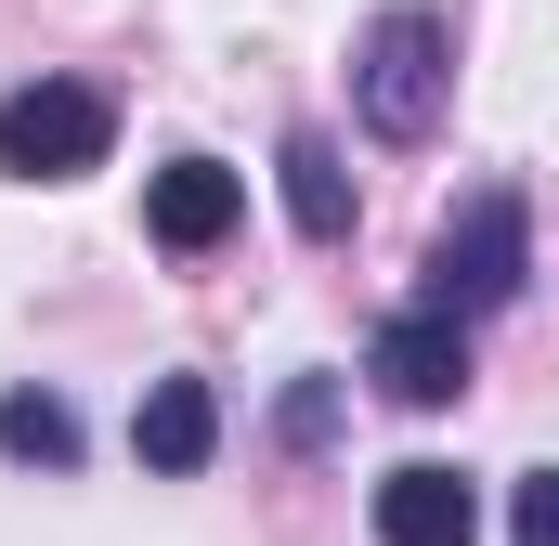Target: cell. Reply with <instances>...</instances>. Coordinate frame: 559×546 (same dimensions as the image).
<instances>
[{"label": "cell", "mask_w": 559, "mask_h": 546, "mask_svg": "<svg viewBox=\"0 0 559 546\" xmlns=\"http://www.w3.org/2000/svg\"><path fill=\"white\" fill-rule=\"evenodd\" d=\"M508 546H559V468H521V495H508Z\"/></svg>", "instance_id": "30bf717a"}, {"label": "cell", "mask_w": 559, "mask_h": 546, "mask_svg": "<svg viewBox=\"0 0 559 546\" xmlns=\"http://www.w3.org/2000/svg\"><path fill=\"white\" fill-rule=\"evenodd\" d=\"M365 378L391 391V404H455L468 391V325H442V312H391L378 339H365Z\"/></svg>", "instance_id": "277c9868"}, {"label": "cell", "mask_w": 559, "mask_h": 546, "mask_svg": "<svg viewBox=\"0 0 559 546\" xmlns=\"http://www.w3.org/2000/svg\"><path fill=\"white\" fill-rule=\"evenodd\" d=\"M143 222H156V248H182V261L222 248V235H235V169H222V156H169L156 195H143Z\"/></svg>", "instance_id": "52a82bcc"}, {"label": "cell", "mask_w": 559, "mask_h": 546, "mask_svg": "<svg viewBox=\"0 0 559 546\" xmlns=\"http://www.w3.org/2000/svg\"><path fill=\"white\" fill-rule=\"evenodd\" d=\"M286 442H299V455H312V442H325V429H338V378H299V391H286V416H274Z\"/></svg>", "instance_id": "8fae6325"}, {"label": "cell", "mask_w": 559, "mask_h": 546, "mask_svg": "<svg viewBox=\"0 0 559 546\" xmlns=\"http://www.w3.org/2000/svg\"><path fill=\"white\" fill-rule=\"evenodd\" d=\"M105 143H118V105L92 79H26L0 105V169L13 182H79V169H105Z\"/></svg>", "instance_id": "3957f363"}, {"label": "cell", "mask_w": 559, "mask_h": 546, "mask_svg": "<svg viewBox=\"0 0 559 546\" xmlns=\"http://www.w3.org/2000/svg\"><path fill=\"white\" fill-rule=\"evenodd\" d=\"M521 273H534V209H521L508 182H481V195L442 222V248H429L417 312H442V325H468V312H508V299H521Z\"/></svg>", "instance_id": "7a4b0ae2"}, {"label": "cell", "mask_w": 559, "mask_h": 546, "mask_svg": "<svg viewBox=\"0 0 559 546\" xmlns=\"http://www.w3.org/2000/svg\"><path fill=\"white\" fill-rule=\"evenodd\" d=\"M378 546H481V482L468 468H391L378 482Z\"/></svg>", "instance_id": "5b68a950"}, {"label": "cell", "mask_w": 559, "mask_h": 546, "mask_svg": "<svg viewBox=\"0 0 559 546\" xmlns=\"http://www.w3.org/2000/svg\"><path fill=\"white\" fill-rule=\"evenodd\" d=\"M0 455L13 468H79V404L66 391H0Z\"/></svg>", "instance_id": "9c48e42d"}, {"label": "cell", "mask_w": 559, "mask_h": 546, "mask_svg": "<svg viewBox=\"0 0 559 546\" xmlns=\"http://www.w3.org/2000/svg\"><path fill=\"white\" fill-rule=\"evenodd\" d=\"M352 105H365L378 143H429V131H442V105H455V39H442L429 0H391V13L365 26V52H352Z\"/></svg>", "instance_id": "6da1fadb"}, {"label": "cell", "mask_w": 559, "mask_h": 546, "mask_svg": "<svg viewBox=\"0 0 559 546\" xmlns=\"http://www.w3.org/2000/svg\"><path fill=\"white\" fill-rule=\"evenodd\" d=\"M131 455L156 482H195V468L222 455V391H209V378H156L131 404Z\"/></svg>", "instance_id": "8992f818"}, {"label": "cell", "mask_w": 559, "mask_h": 546, "mask_svg": "<svg viewBox=\"0 0 559 546\" xmlns=\"http://www.w3.org/2000/svg\"><path fill=\"white\" fill-rule=\"evenodd\" d=\"M286 222H299V235H312V248H338V235H352V169H338V143L325 131H286Z\"/></svg>", "instance_id": "ba28073f"}]
</instances>
